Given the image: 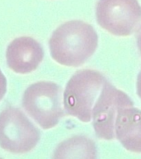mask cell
Segmentation results:
<instances>
[{
    "instance_id": "7a4b0ae2",
    "label": "cell",
    "mask_w": 141,
    "mask_h": 159,
    "mask_svg": "<svg viewBox=\"0 0 141 159\" xmlns=\"http://www.w3.org/2000/svg\"><path fill=\"white\" fill-rule=\"evenodd\" d=\"M106 79L91 69L78 70L69 80L63 94L64 110L83 123L92 120V111Z\"/></svg>"
},
{
    "instance_id": "5b68a950",
    "label": "cell",
    "mask_w": 141,
    "mask_h": 159,
    "mask_svg": "<svg viewBox=\"0 0 141 159\" xmlns=\"http://www.w3.org/2000/svg\"><path fill=\"white\" fill-rule=\"evenodd\" d=\"M132 105L134 102L128 94L106 80L92 111V126L96 136L109 141L116 139L115 124L119 109Z\"/></svg>"
},
{
    "instance_id": "52a82bcc",
    "label": "cell",
    "mask_w": 141,
    "mask_h": 159,
    "mask_svg": "<svg viewBox=\"0 0 141 159\" xmlns=\"http://www.w3.org/2000/svg\"><path fill=\"white\" fill-rule=\"evenodd\" d=\"M6 57L10 69L19 74H28L39 66L44 57V51L34 38L21 37L10 43Z\"/></svg>"
},
{
    "instance_id": "277c9868",
    "label": "cell",
    "mask_w": 141,
    "mask_h": 159,
    "mask_svg": "<svg viewBox=\"0 0 141 159\" xmlns=\"http://www.w3.org/2000/svg\"><path fill=\"white\" fill-rule=\"evenodd\" d=\"M40 140L39 130L15 108L0 113V147L12 153L32 151Z\"/></svg>"
},
{
    "instance_id": "9c48e42d",
    "label": "cell",
    "mask_w": 141,
    "mask_h": 159,
    "mask_svg": "<svg viewBox=\"0 0 141 159\" xmlns=\"http://www.w3.org/2000/svg\"><path fill=\"white\" fill-rule=\"evenodd\" d=\"M96 157L95 144L85 137H74L63 142L54 152V157Z\"/></svg>"
},
{
    "instance_id": "7c38bea8",
    "label": "cell",
    "mask_w": 141,
    "mask_h": 159,
    "mask_svg": "<svg viewBox=\"0 0 141 159\" xmlns=\"http://www.w3.org/2000/svg\"><path fill=\"white\" fill-rule=\"evenodd\" d=\"M137 35H136V40H137V47H138V49L140 52L141 55V26L139 27V28L137 31Z\"/></svg>"
},
{
    "instance_id": "8992f818",
    "label": "cell",
    "mask_w": 141,
    "mask_h": 159,
    "mask_svg": "<svg viewBox=\"0 0 141 159\" xmlns=\"http://www.w3.org/2000/svg\"><path fill=\"white\" fill-rule=\"evenodd\" d=\"M100 27L117 37H128L141 26V9L131 1L105 0L96 11Z\"/></svg>"
},
{
    "instance_id": "3957f363",
    "label": "cell",
    "mask_w": 141,
    "mask_h": 159,
    "mask_svg": "<svg viewBox=\"0 0 141 159\" xmlns=\"http://www.w3.org/2000/svg\"><path fill=\"white\" fill-rule=\"evenodd\" d=\"M63 94L61 87L54 82H37L26 89L22 104L42 129H49L64 115Z\"/></svg>"
},
{
    "instance_id": "8fae6325",
    "label": "cell",
    "mask_w": 141,
    "mask_h": 159,
    "mask_svg": "<svg viewBox=\"0 0 141 159\" xmlns=\"http://www.w3.org/2000/svg\"><path fill=\"white\" fill-rule=\"evenodd\" d=\"M136 92L138 94L139 98L141 100V70H139V73L137 77V81H136Z\"/></svg>"
},
{
    "instance_id": "6da1fadb",
    "label": "cell",
    "mask_w": 141,
    "mask_h": 159,
    "mask_svg": "<svg viewBox=\"0 0 141 159\" xmlns=\"http://www.w3.org/2000/svg\"><path fill=\"white\" fill-rule=\"evenodd\" d=\"M98 36L92 25L74 20L57 27L49 38V52L59 64L69 67L83 65L95 53Z\"/></svg>"
},
{
    "instance_id": "30bf717a",
    "label": "cell",
    "mask_w": 141,
    "mask_h": 159,
    "mask_svg": "<svg viewBox=\"0 0 141 159\" xmlns=\"http://www.w3.org/2000/svg\"><path fill=\"white\" fill-rule=\"evenodd\" d=\"M7 91V80L0 70V100L3 98Z\"/></svg>"
},
{
    "instance_id": "ba28073f",
    "label": "cell",
    "mask_w": 141,
    "mask_h": 159,
    "mask_svg": "<svg viewBox=\"0 0 141 159\" xmlns=\"http://www.w3.org/2000/svg\"><path fill=\"white\" fill-rule=\"evenodd\" d=\"M115 136L127 151L141 153V109L134 105L119 109Z\"/></svg>"
}]
</instances>
